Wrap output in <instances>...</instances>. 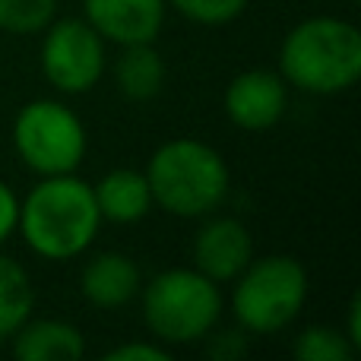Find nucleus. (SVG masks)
Segmentation results:
<instances>
[{"label": "nucleus", "mask_w": 361, "mask_h": 361, "mask_svg": "<svg viewBox=\"0 0 361 361\" xmlns=\"http://www.w3.org/2000/svg\"><path fill=\"white\" fill-rule=\"evenodd\" d=\"M355 355V345L349 336L333 326H307L295 339V358L298 361H349Z\"/></svg>", "instance_id": "obj_16"}, {"label": "nucleus", "mask_w": 361, "mask_h": 361, "mask_svg": "<svg viewBox=\"0 0 361 361\" xmlns=\"http://www.w3.org/2000/svg\"><path fill=\"white\" fill-rule=\"evenodd\" d=\"M57 0H0V29L13 35L42 32L54 19Z\"/></svg>", "instance_id": "obj_17"}, {"label": "nucleus", "mask_w": 361, "mask_h": 361, "mask_svg": "<svg viewBox=\"0 0 361 361\" xmlns=\"http://www.w3.org/2000/svg\"><path fill=\"white\" fill-rule=\"evenodd\" d=\"M80 286L95 307H124L140 292V269L130 257L108 250L86 263Z\"/></svg>", "instance_id": "obj_11"}, {"label": "nucleus", "mask_w": 361, "mask_h": 361, "mask_svg": "<svg viewBox=\"0 0 361 361\" xmlns=\"http://www.w3.org/2000/svg\"><path fill=\"white\" fill-rule=\"evenodd\" d=\"M92 193H95L102 219H111V222H121V225L140 222V219L152 209L149 180L133 169L108 171V175L92 187Z\"/></svg>", "instance_id": "obj_13"}, {"label": "nucleus", "mask_w": 361, "mask_h": 361, "mask_svg": "<svg viewBox=\"0 0 361 361\" xmlns=\"http://www.w3.org/2000/svg\"><path fill=\"white\" fill-rule=\"evenodd\" d=\"M286 111V82L269 70H247L225 89V114L244 130L273 127Z\"/></svg>", "instance_id": "obj_9"}, {"label": "nucleus", "mask_w": 361, "mask_h": 361, "mask_svg": "<svg viewBox=\"0 0 361 361\" xmlns=\"http://www.w3.org/2000/svg\"><path fill=\"white\" fill-rule=\"evenodd\" d=\"M19 222V200L13 197V190L0 180V241L10 238V231Z\"/></svg>", "instance_id": "obj_21"}, {"label": "nucleus", "mask_w": 361, "mask_h": 361, "mask_svg": "<svg viewBox=\"0 0 361 361\" xmlns=\"http://www.w3.org/2000/svg\"><path fill=\"white\" fill-rule=\"evenodd\" d=\"M86 23L114 44H152L165 23V0H86Z\"/></svg>", "instance_id": "obj_8"}, {"label": "nucleus", "mask_w": 361, "mask_h": 361, "mask_svg": "<svg viewBox=\"0 0 361 361\" xmlns=\"http://www.w3.org/2000/svg\"><path fill=\"white\" fill-rule=\"evenodd\" d=\"M279 63L286 80L305 92L333 95L352 89L361 76V32L336 16L305 19L288 32Z\"/></svg>", "instance_id": "obj_2"}, {"label": "nucleus", "mask_w": 361, "mask_h": 361, "mask_svg": "<svg viewBox=\"0 0 361 361\" xmlns=\"http://www.w3.org/2000/svg\"><path fill=\"white\" fill-rule=\"evenodd\" d=\"M349 343L361 349V298H352V307H349Z\"/></svg>", "instance_id": "obj_22"}, {"label": "nucleus", "mask_w": 361, "mask_h": 361, "mask_svg": "<svg viewBox=\"0 0 361 361\" xmlns=\"http://www.w3.org/2000/svg\"><path fill=\"white\" fill-rule=\"evenodd\" d=\"M114 80L124 99L149 102L165 86V63L152 51V44H124V54L118 57V67H114Z\"/></svg>", "instance_id": "obj_14"}, {"label": "nucleus", "mask_w": 361, "mask_h": 361, "mask_svg": "<svg viewBox=\"0 0 361 361\" xmlns=\"http://www.w3.org/2000/svg\"><path fill=\"white\" fill-rule=\"evenodd\" d=\"M307 298V273L295 257H263L241 269L235 317L250 333H276L298 317Z\"/></svg>", "instance_id": "obj_5"}, {"label": "nucleus", "mask_w": 361, "mask_h": 361, "mask_svg": "<svg viewBox=\"0 0 361 361\" xmlns=\"http://www.w3.org/2000/svg\"><path fill=\"white\" fill-rule=\"evenodd\" d=\"M219 288L200 269H165L143 292L146 326L169 345L203 339L219 320Z\"/></svg>", "instance_id": "obj_4"}, {"label": "nucleus", "mask_w": 361, "mask_h": 361, "mask_svg": "<svg viewBox=\"0 0 361 361\" xmlns=\"http://www.w3.org/2000/svg\"><path fill=\"white\" fill-rule=\"evenodd\" d=\"M16 152L38 175H70L86 156V127L70 108L51 99L29 102L13 124Z\"/></svg>", "instance_id": "obj_6"}, {"label": "nucleus", "mask_w": 361, "mask_h": 361, "mask_svg": "<svg viewBox=\"0 0 361 361\" xmlns=\"http://www.w3.org/2000/svg\"><path fill=\"white\" fill-rule=\"evenodd\" d=\"M244 339H241V333H219L216 339L209 343V358H219V361H235V358H241L244 355Z\"/></svg>", "instance_id": "obj_20"}, {"label": "nucleus", "mask_w": 361, "mask_h": 361, "mask_svg": "<svg viewBox=\"0 0 361 361\" xmlns=\"http://www.w3.org/2000/svg\"><path fill=\"white\" fill-rule=\"evenodd\" d=\"M32 307H35V292L25 269L0 254V345L13 339V333L32 317Z\"/></svg>", "instance_id": "obj_15"}, {"label": "nucleus", "mask_w": 361, "mask_h": 361, "mask_svg": "<svg viewBox=\"0 0 361 361\" xmlns=\"http://www.w3.org/2000/svg\"><path fill=\"white\" fill-rule=\"evenodd\" d=\"M105 361H171V355L149 343H127V345H121V349L108 352Z\"/></svg>", "instance_id": "obj_19"}, {"label": "nucleus", "mask_w": 361, "mask_h": 361, "mask_svg": "<svg viewBox=\"0 0 361 361\" xmlns=\"http://www.w3.org/2000/svg\"><path fill=\"white\" fill-rule=\"evenodd\" d=\"M171 4L178 6V13H184L193 23L222 25V23H231L235 16H241L247 0H171Z\"/></svg>", "instance_id": "obj_18"}, {"label": "nucleus", "mask_w": 361, "mask_h": 361, "mask_svg": "<svg viewBox=\"0 0 361 361\" xmlns=\"http://www.w3.org/2000/svg\"><path fill=\"white\" fill-rule=\"evenodd\" d=\"M250 257H254V244H250L247 228L228 216L206 222L193 241L197 269L212 282L238 279L241 269L250 263Z\"/></svg>", "instance_id": "obj_10"}, {"label": "nucleus", "mask_w": 361, "mask_h": 361, "mask_svg": "<svg viewBox=\"0 0 361 361\" xmlns=\"http://www.w3.org/2000/svg\"><path fill=\"white\" fill-rule=\"evenodd\" d=\"M19 361H73L86 352L82 333L63 320H25L13 333Z\"/></svg>", "instance_id": "obj_12"}, {"label": "nucleus", "mask_w": 361, "mask_h": 361, "mask_svg": "<svg viewBox=\"0 0 361 361\" xmlns=\"http://www.w3.org/2000/svg\"><path fill=\"white\" fill-rule=\"evenodd\" d=\"M19 231L38 257L70 260L99 235L102 212L86 180L48 175L19 203Z\"/></svg>", "instance_id": "obj_1"}, {"label": "nucleus", "mask_w": 361, "mask_h": 361, "mask_svg": "<svg viewBox=\"0 0 361 361\" xmlns=\"http://www.w3.org/2000/svg\"><path fill=\"white\" fill-rule=\"evenodd\" d=\"M152 203L171 216H206L228 197V165L200 140H171L152 156L146 171Z\"/></svg>", "instance_id": "obj_3"}, {"label": "nucleus", "mask_w": 361, "mask_h": 361, "mask_svg": "<svg viewBox=\"0 0 361 361\" xmlns=\"http://www.w3.org/2000/svg\"><path fill=\"white\" fill-rule=\"evenodd\" d=\"M42 70L61 92H89L105 73V38L82 19H61L44 35Z\"/></svg>", "instance_id": "obj_7"}]
</instances>
